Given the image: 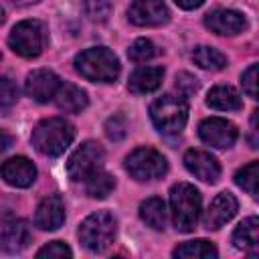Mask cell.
Listing matches in <instances>:
<instances>
[{
    "mask_svg": "<svg viewBox=\"0 0 259 259\" xmlns=\"http://www.w3.org/2000/svg\"><path fill=\"white\" fill-rule=\"evenodd\" d=\"M8 45L10 49L24 57V59H32V57H38L42 53V47H45V28L38 20H22L18 22L10 36H8Z\"/></svg>",
    "mask_w": 259,
    "mask_h": 259,
    "instance_id": "7",
    "label": "cell"
},
{
    "mask_svg": "<svg viewBox=\"0 0 259 259\" xmlns=\"http://www.w3.org/2000/svg\"><path fill=\"white\" fill-rule=\"evenodd\" d=\"M10 146H12V136H10L8 132L0 130V154H2V152H6Z\"/></svg>",
    "mask_w": 259,
    "mask_h": 259,
    "instance_id": "34",
    "label": "cell"
},
{
    "mask_svg": "<svg viewBox=\"0 0 259 259\" xmlns=\"http://www.w3.org/2000/svg\"><path fill=\"white\" fill-rule=\"evenodd\" d=\"M83 184H85V192H87L89 196H93V198H105V196L113 190L115 180H113L111 174L99 170V172H95L93 176H89Z\"/></svg>",
    "mask_w": 259,
    "mask_h": 259,
    "instance_id": "25",
    "label": "cell"
},
{
    "mask_svg": "<svg viewBox=\"0 0 259 259\" xmlns=\"http://www.w3.org/2000/svg\"><path fill=\"white\" fill-rule=\"evenodd\" d=\"M257 178H259V162H249L247 166H243L235 174L237 186H241L243 190H247L251 196L257 194Z\"/></svg>",
    "mask_w": 259,
    "mask_h": 259,
    "instance_id": "26",
    "label": "cell"
},
{
    "mask_svg": "<svg viewBox=\"0 0 259 259\" xmlns=\"http://www.w3.org/2000/svg\"><path fill=\"white\" fill-rule=\"evenodd\" d=\"M184 166L190 174H194L198 180L214 184L221 176V166L217 158L204 150H188L184 154Z\"/></svg>",
    "mask_w": 259,
    "mask_h": 259,
    "instance_id": "12",
    "label": "cell"
},
{
    "mask_svg": "<svg viewBox=\"0 0 259 259\" xmlns=\"http://www.w3.org/2000/svg\"><path fill=\"white\" fill-rule=\"evenodd\" d=\"M237 198L231 192H221L212 198L206 214H204V227L208 231H217L221 229L225 223H229L235 214H237Z\"/></svg>",
    "mask_w": 259,
    "mask_h": 259,
    "instance_id": "15",
    "label": "cell"
},
{
    "mask_svg": "<svg viewBox=\"0 0 259 259\" xmlns=\"http://www.w3.org/2000/svg\"><path fill=\"white\" fill-rule=\"evenodd\" d=\"M150 117L158 132L166 136H176L184 130L188 119V103L182 95L166 93L152 101L150 105Z\"/></svg>",
    "mask_w": 259,
    "mask_h": 259,
    "instance_id": "2",
    "label": "cell"
},
{
    "mask_svg": "<svg viewBox=\"0 0 259 259\" xmlns=\"http://www.w3.org/2000/svg\"><path fill=\"white\" fill-rule=\"evenodd\" d=\"M176 89L182 97H188V95H194L198 91V79L192 77L190 73H178L176 75Z\"/></svg>",
    "mask_w": 259,
    "mask_h": 259,
    "instance_id": "32",
    "label": "cell"
},
{
    "mask_svg": "<svg viewBox=\"0 0 259 259\" xmlns=\"http://www.w3.org/2000/svg\"><path fill=\"white\" fill-rule=\"evenodd\" d=\"M59 83H61V79L53 71H49V69H36V71H32L26 77L24 89H26L28 97H32L38 103H45V101H49V99L55 97Z\"/></svg>",
    "mask_w": 259,
    "mask_h": 259,
    "instance_id": "14",
    "label": "cell"
},
{
    "mask_svg": "<svg viewBox=\"0 0 259 259\" xmlns=\"http://www.w3.org/2000/svg\"><path fill=\"white\" fill-rule=\"evenodd\" d=\"M204 26L210 28L214 34L235 36L247 28V20L241 12L231 8H217L204 16Z\"/></svg>",
    "mask_w": 259,
    "mask_h": 259,
    "instance_id": "11",
    "label": "cell"
},
{
    "mask_svg": "<svg viewBox=\"0 0 259 259\" xmlns=\"http://www.w3.org/2000/svg\"><path fill=\"white\" fill-rule=\"evenodd\" d=\"M125 170L136 180H156L166 174L168 162L154 148H136L125 158Z\"/></svg>",
    "mask_w": 259,
    "mask_h": 259,
    "instance_id": "8",
    "label": "cell"
},
{
    "mask_svg": "<svg viewBox=\"0 0 259 259\" xmlns=\"http://www.w3.org/2000/svg\"><path fill=\"white\" fill-rule=\"evenodd\" d=\"M192 61L200 69H206V71H221L227 67V57L221 51L206 47V45H200L192 51Z\"/></svg>",
    "mask_w": 259,
    "mask_h": 259,
    "instance_id": "24",
    "label": "cell"
},
{
    "mask_svg": "<svg viewBox=\"0 0 259 259\" xmlns=\"http://www.w3.org/2000/svg\"><path fill=\"white\" fill-rule=\"evenodd\" d=\"M32 235L26 221H12L0 233V247L6 253H20L28 247Z\"/></svg>",
    "mask_w": 259,
    "mask_h": 259,
    "instance_id": "17",
    "label": "cell"
},
{
    "mask_svg": "<svg viewBox=\"0 0 259 259\" xmlns=\"http://www.w3.org/2000/svg\"><path fill=\"white\" fill-rule=\"evenodd\" d=\"M53 99H55V103H57L59 109L69 111V113H77V111L85 109L87 103H89L87 93L81 87L73 85V83H59L57 93H55Z\"/></svg>",
    "mask_w": 259,
    "mask_h": 259,
    "instance_id": "19",
    "label": "cell"
},
{
    "mask_svg": "<svg viewBox=\"0 0 259 259\" xmlns=\"http://www.w3.org/2000/svg\"><path fill=\"white\" fill-rule=\"evenodd\" d=\"M85 14L93 22H105L111 14V6L107 0H85Z\"/></svg>",
    "mask_w": 259,
    "mask_h": 259,
    "instance_id": "27",
    "label": "cell"
},
{
    "mask_svg": "<svg viewBox=\"0 0 259 259\" xmlns=\"http://www.w3.org/2000/svg\"><path fill=\"white\" fill-rule=\"evenodd\" d=\"M14 4H18V6H26V4H34V2H38V0H12Z\"/></svg>",
    "mask_w": 259,
    "mask_h": 259,
    "instance_id": "36",
    "label": "cell"
},
{
    "mask_svg": "<svg viewBox=\"0 0 259 259\" xmlns=\"http://www.w3.org/2000/svg\"><path fill=\"white\" fill-rule=\"evenodd\" d=\"M174 257H182V259H214L219 253L214 249V245L210 241L204 239H196V241H188L182 243L180 247H176L172 251Z\"/></svg>",
    "mask_w": 259,
    "mask_h": 259,
    "instance_id": "23",
    "label": "cell"
},
{
    "mask_svg": "<svg viewBox=\"0 0 259 259\" xmlns=\"http://www.w3.org/2000/svg\"><path fill=\"white\" fill-rule=\"evenodd\" d=\"M16 97H18V87L14 85V81L8 77H0V111L10 109L16 103Z\"/></svg>",
    "mask_w": 259,
    "mask_h": 259,
    "instance_id": "29",
    "label": "cell"
},
{
    "mask_svg": "<svg viewBox=\"0 0 259 259\" xmlns=\"http://www.w3.org/2000/svg\"><path fill=\"white\" fill-rule=\"evenodd\" d=\"M198 136L204 144H208L212 148H219V150H225V148H231L237 142L239 132H237L235 123H231L223 117H208V119L200 121Z\"/></svg>",
    "mask_w": 259,
    "mask_h": 259,
    "instance_id": "9",
    "label": "cell"
},
{
    "mask_svg": "<svg viewBox=\"0 0 259 259\" xmlns=\"http://www.w3.org/2000/svg\"><path fill=\"white\" fill-rule=\"evenodd\" d=\"M200 192L188 182H178L170 188L172 223L180 233L194 231L200 214Z\"/></svg>",
    "mask_w": 259,
    "mask_h": 259,
    "instance_id": "3",
    "label": "cell"
},
{
    "mask_svg": "<svg viewBox=\"0 0 259 259\" xmlns=\"http://www.w3.org/2000/svg\"><path fill=\"white\" fill-rule=\"evenodd\" d=\"M206 105L219 111H237L241 109V97L231 85H217L206 95Z\"/></svg>",
    "mask_w": 259,
    "mask_h": 259,
    "instance_id": "21",
    "label": "cell"
},
{
    "mask_svg": "<svg viewBox=\"0 0 259 259\" xmlns=\"http://www.w3.org/2000/svg\"><path fill=\"white\" fill-rule=\"evenodd\" d=\"M73 251L63 241H51L36 251V257H71Z\"/></svg>",
    "mask_w": 259,
    "mask_h": 259,
    "instance_id": "31",
    "label": "cell"
},
{
    "mask_svg": "<svg viewBox=\"0 0 259 259\" xmlns=\"http://www.w3.org/2000/svg\"><path fill=\"white\" fill-rule=\"evenodd\" d=\"M75 69L89 81L111 83L119 75V61L109 49L93 47L75 57Z\"/></svg>",
    "mask_w": 259,
    "mask_h": 259,
    "instance_id": "4",
    "label": "cell"
},
{
    "mask_svg": "<svg viewBox=\"0 0 259 259\" xmlns=\"http://www.w3.org/2000/svg\"><path fill=\"white\" fill-rule=\"evenodd\" d=\"M164 79V69L162 67H140L132 73L130 77V91L132 93H138V95H144V93H152L160 87Z\"/></svg>",
    "mask_w": 259,
    "mask_h": 259,
    "instance_id": "20",
    "label": "cell"
},
{
    "mask_svg": "<svg viewBox=\"0 0 259 259\" xmlns=\"http://www.w3.org/2000/svg\"><path fill=\"white\" fill-rule=\"evenodd\" d=\"M233 243L237 249H241L247 255H257L259 253V221L257 217L245 219L233 233Z\"/></svg>",
    "mask_w": 259,
    "mask_h": 259,
    "instance_id": "18",
    "label": "cell"
},
{
    "mask_svg": "<svg viewBox=\"0 0 259 259\" xmlns=\"http://www.w3.org/2000/svg\"><path fill=\"white\" fill-rule=\"evenodd\" d=\"M140 217L154 231H164L166 229V204H164V200L158 196L146 198L140 204Z\"/></svg>",
    "mask_w": 259,
    "mask_h": 259,
    "instance_id": "22",
    "label": "cell"
},
{
    "mask_svg": "<svg viewBox=\"0 0 259 259\" xmlns=\"http://www.w3.org/2000/svg\"><path fill=\"white\" fill-rule=\"evenodd\" d=\"M0 176L4 178V182H8L10 186L16 188H26L34 182L36 178V168L34 164L24 158V156H14L10 160H6L0 166Z\"/></svg>",
    "mask_w": 259,
    "mask_h": 259,
    "instance_id": "13",
    "label": "cell"
},
{
    "mask_svg": "<svg viewBox=\"0 0 259 259\" xmlns=\"http://www.w3.org/2000/svg\"><path fill=\"white\" fill-rule=\"evenodd\" d=\"M168 8L162 0H132L127 8L130 22L138 26H160L168 22Z\"/></svg>",
    "mask_w": 259,
    "mask_h": 259,
    "instance_id": "10",
    "label": "cell"
},
{
    "mask_svg": "<svg viewBox=\"0 0 259 259\" xmlns=\"http://www.w3.org/2000/svg\"><path fill=\"white\" fill-rule=\"evenodd\" d=\"M241 81H243L245 93H247L251 99H257V65H255V63L243 73Z\"/></svg>",
    "mask_w": 259,
    "mask_h": 259,
    "instance_id": "33",
    "label": "cell"
},
{
    "mask_svg": "<svg viewBox=\"0 0 259 259\" xmlns=\"http://www.w3.org/2000/svg\"><path fill=\"white\" fill-rule=\"evenodd\" d=\"M105 152L97 142H85L81 144L67 162V174L73 182H85L95 172L103 170Z\"/></svg>",
    "mask_w": 259,
    "mask_h": 259,
    "instance_id": "6",
    "label": "cell"
},
{
    "mask_svg": "<svg viewBox=\"0 0 259 259\" xmlns=\"http://www.w3.org/2000/svg\"><path fill=\"white\" fill-rule=\"evenodd\" d=\"M73 138H75V127L61 117L42 119L32 130V146L36 148V152L49 158L61 156L71 146Z\"/></svg>",
    "mask_w": 259,
    "mask_h": 259,
    "instance_id": "1",
    "label": "cell"
},
{
    "mask_svg": "<svg viewBox=\"0 0 259 259\" xmlns=\"http://www.w3.org/2000/svg\"><path fill=\"white\" fill-rule=\"evenodd\" d=\"M4 22V10H2V6H0V24Z\"/></svg>",
    "mask_w": 259,
    "mask_h": 259,
    "instance_id": "37",
    "label": "cell"
},
{
    "mask_svg": "<svg viewBox=\"0 0 259 259\" xmlns=\"http://www.w3.org/2000/svg\"><path fill=\"white\" fill-rule=\"evenodd\" d=\"M180 8H184V10H192V8H198L204 0H174Z\"/></svg>",
    "mask_w": 259,
    "mask_h": 259,
    "instance_id": "35",
    "label": "cell"
},
{
    "mask_svg": "<svg viewBox=\"0 0 259 259\" xmlns=\"http://www.w3.org/2000/svg\"><path fill=\"white\" fill-rule=\"evenodd\" d=\"M113 237H115V219L107 210H97L79 225V241L85 249L93 253L107 249Z\"/></svg>",
    "mask_w": 259,
    "mask_h": 259,
    "instance_id": "5",
    "label": "cell"
},
{
    "mask_svg": "<svg viewBox=\"0 0 259 259\" xmlns=\"http://www.w3.org/2000/svg\"><path fill=\"white\" fill-rule=\"evenodd\" d=\"M65 221V204L59 194H51L40 200L34 212V225L42 231H55Z\"/></svg>",
    "mask_w": 259,
    "mask_h": 259,
    "instance_id": "16",
    "label": "cell"
},
{
    "mask_svg": "<svg viewBox=\"0 0 259 259\" xmlns=\"http://www.w3.org/2000/svg\"><path fill=\"white\" fill-rule=\"evenodd\" d=\"M156 55V49L154 45L148 40V38H138L130 49H127V57L134 61V63H144L148 59H152Z\"/></svg>",
    "mask_w": 259,
    "mask_h": 259,
    "instance_id": "28",
    "label": "cell"
},
{
    "mask_svg": "<svg viewBox=\"0 0 259 259\" xmlns=\"http://www.w3.org/2000/svg\"><path fill=\"white\" fill-rule=\"evenodd\" d=\"M125 130H127V123H125V117H123L121 113H115V115H111V117L105 121V134H107V138L113 140V142L121 140V138L125 136Z\"/></svg>",
    "mask_w": 259,
    "mask_h": 259,
    "instance_id": "30",
    "label": "cell"
}]
</instances>
